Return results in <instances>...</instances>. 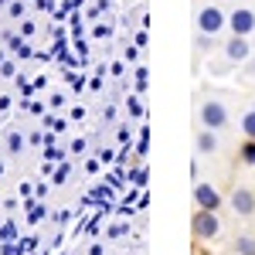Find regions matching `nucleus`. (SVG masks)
<instances>
[{"mask_svg":"<svg viewBox=\"0 0 255 255\" xmlns=\"http://www.w3.org/2000/svg\"><path fill=\"white\" fill-rule=\"evenodd\" d=\"M197 119L204 129H225L228 126V106L221 99H204L201 109H197Z\"/></svg>","mask_w":255,"mask_h":255,"instance_id":"f257e3e1","label":"nucleus"},{"mask_svg":"<svg viewBox=\"0 0 255 255\" xmlns=\"http://www.w3.org/2000/svg\"><path fill=\"white\" fill-rule=\"evenodd\" d=\"M228 27V14L218 7V3H204L201 10H197V31H204V34H221Z\"/></svg>","mask_w":255,"mask_h":255,"instance_id":"f03ea898","label":"nucleus"},{"mask_svg":"<svg viewBox=\"0 0 255 255\" xmlns=\"http://www.w3.org/2000/svg\"><path fill=\"white\" fill-rule=\"evenodd\" d=\"M228 27H232V34L252 38L255 34V10L252 7H235V10L228 14Z\"/></svg>","mask_w":255,"mask_h":255,"instance_id":"7ed1b4c3","label":"nucleus"},{"mask_svg":"<svg viewBox=\"0 0 255 255\" xmlns=\"http://www.w3.org/2000/svg\"><path fill=\"white\" fill-rule=\"evenodd\" d=\"M249 58H252V44H249V38L232 34V41L225 44V61H228V65H245Z\"/></svg>","mask_w":255,"mask_h":255,"instance_id":"20e7f679","label":"nucleus"},{"mask_svg":"<svg viewBox=\"0 0 255 255\" xmlns=\"http://www.w3.org/2000/svg\"><path fill=\"white\" fill-rule=\"evenodd\" d=\"M191 228H194V235L197 238H215L218 232H221V225H218V215L215 211H197L194 215V221H191Z\"/></svg>","mask_w":255,"mask_h":255,"instance_id":"39448f33","label":"nucleus"},{"mask_svg":"<svg viewBox=\"0 0 255 255\" xmlns=\"http://www.w3.org/2000/svg\"><path fill=\"white\" fill-rule=\"evenodd\" d=\"M194 201H197V208H204V211H218L221 208V194L211 184H194Z\"/></svg>","mask_w":255,"mask_h":255,"instance_id":"423d86ee","label":"nucleus"},{"mask_svg":"<svg viewBox=\"0 0 255 255\" xmlns=\"http://www.w3.org/2000/svg\"><path fill=\"white\" fill-rule=\"evenodd\" d=\"M232 208H235V215L249 218L255 211V194L249 191V187H238L235 194H232Z\"/></svg>","mask_w":255,"mask_h":255,"instance_id":"0eeeda50","label":"nucleus"},{"mask_svg":"<svg viewBox=\"0 0 255 255\" xmlns=\"http://www.w3.org/2000/svg\"><path fill=\"white\" fill-rule=\"evenodd\" d=\"M215 150H218L215 129H201V133H197V153H215Z\"/></svg>","mask_w":255,"mask_h":255,"instance_id":"6e6552de","label":"nucleus"},{"mask_svg":"<svg viewBox=\"0 0 255 255\" xmlns=\"http://www.w3.org/2000/svg\"><path fill=\"white\" fill-rule=\"evenodd\" d=\"M238 126H242V133H245L249 139H255V106H252V109H249L242 119H238Z\"/></svg>","mask_w":255,"mask_h":255,"instance_id":"1a4fd4ad","label":"nucleus"},{"mask_svg":"<svg viewBox=\"0 0 255 255\" xmlns=\"http://www.w3.org/2000/svg\"><path fill=\"white\" fill-rule=\"evenodd\" d=\"M235 249H238V255H255V238H249V235H238Z\"/></svg>","mask_w":255,"mask_h":255,"instance_id":"9d476101","label":"nucleus"},{"mask_svg":"<svg viewBox=\"0 0 255 255\" xmlns=\"http://www.w3.org/2000/svg\"><path fill=\"white\" fill-rule=\"evenodd\" d=\"M242 160H245V163H255V139H249V143L242 146Z\"/></svg>","mask_w":255,"mask_h":255,"instance_id":"9b49d317","label":"nucleus"},{"mask_svg":"<svg viewBox=\"0 0 255 255\" xmlns=\"http://www.w3.org/2000/svg\"><path fill=\"white\" fill-rule=\"evenodd\" d=\"M245 75H249V79H255V58L245 61Z\"/></svg>","mask_w":255,"mask_h":255,"instance_id":"f8f14e48","label":"nucleus"}]
</instances>
